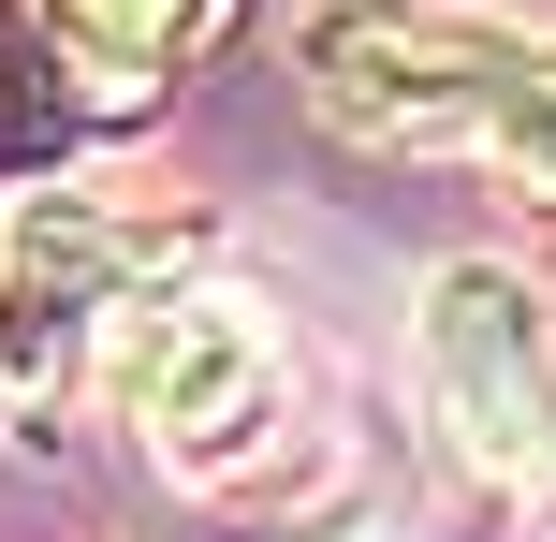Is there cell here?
Wrapping results in <instances>:
<instances>
[{
    "mask_svg": "<svg viewBox=\"0 0 556 542\" xmlns=\"http://www.w3.org/2000/svg\"><path fill=\"white\" fill-rule=\"evenodd\" d=\"M162 264V220L103 191H15L0 205V411H45L74 381L88 323L132 308V279Z\"/></svg>",
    "mask_w": 556,
    "mask_h": 542,
    "instance_id": "277c9868",
    "label": "cell"
},
{
    "mask_svg": "<svg viewBox=\"0 0 556 542\" xmlns=\"http://www.w3.org/2000/svg\"><path fill=\"white\" fill-rule=\"evenodd\" d=\"M293 411V352L235 279H162L117 308V426L176 484H235Z\"/></svg>",
    "mask_w": 556,
    "mask_h": 542,
    "instance_id": "7a4b0ae2",
    "label": "cell"
},
{
    "mask_svg": "<svg viewBox=\"0 0 556 542\" xmlns=\"http://www.w3.org/2000/svg\"><path fill=\"white\" fill-rule=\"evenodd\" d=\"M410 367H425V411H440L454 455L498 499L556 514V323H542V293L513 264H440L425 323H410Z\"/></svg>",
    "mask_w": 556,
    "mask_h": 542,
    "instance_id": "3957f363",
    "label": "cell"
},
{
    "mask_svg": "<svg viewBox=\"0 0 556 542\" xmlns=\"http://www.w3.org/2000/svg\"><path fill=\"white\" fill-rule=\"evenodd\" d=\"M293 74L352 147H454L498 191L556 205V29H498L454 0H307Z\"/></svg>",
    "mask_w": 556,
    "mask_h": 542,
    "instance_id": "6da1fadb",
    "label": "cell"
}]
</instances>
